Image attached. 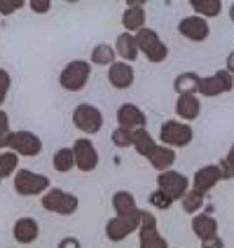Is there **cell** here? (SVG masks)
<instances>
[{
    "label": "cell",
    "instance_id": "obj_1",
    "mask_svg": "<svg viewBox=\"0 0 234 248\" xmlns=\"http://www.w3.org/2000/svg\"><path fill=\"white\" fill-rule=\"evenodd\" d=\"M134 38H136V47L140 54H145V59L150 61V63H162L166 61V56H169V47H166V42L159 38V33L155 31V28H140L138 33H134Z\"/></svg>",
    "mask_w": 234,
    "mask_h": 248
},
{
    "label": "cell",
    "instance_id": "obj_2",
    "mask_svg": "<svg viewBox=\"0 0 234 248\" xmlns=\"http://www.w3.org/2000/svg\"><path fill=\"white\" fill-rule=\"evenodd\" d=\"M12 187L19 197H38L45 194L52 187V180L47 178L45 173H35L28 169H19L12 178Z\"/></svg>",
    "mask_w": 234,
    "mask_h": 248
},
{
    "label": "cell",
    "instance_id": "obj_3",
    "mask_svg": "<svg viewBox=\"0 0 234 248\" xmlns=\"http://www.w3.org/2000/svg\"><path fill=\"white\" fill-rule=\"evenodd\" d=\"M89 78H92V63L84 61V59H73L59 73V84L66 92H80L87 87Z\"/></svg>",
    "mask_w": 234,
    "mask_h": 248
},
{
    "label": "cell",
    "instance_id": "obj_4",
    "mask_svg": "<svg viewBox=\"0 0 234 248\" xmlns=\"http://www.w3.org/2000/svg\"><path fill=\"white\" fill-rule=\"evenodd\" d=\"M70 120L75 124V129H80L87 136H94L103 129V112L98 110L94 103H78L73 108Z\"/></svg>",
    "mask_w": 234,
    "mask_h": 248
},
{
    "label": "cell",
    "instance_id": "obj_5",
    "mask_svg": "<svg viewBox=\"0 0 234 248\" xmlns=\"http://www.w3.org/2000/svg\"><path fill=\"white\" fill-rule=\"evenodd\" d=\"M40 204L45 211L49 213H59V216H73L78 206H80V199L75 194L66 192V190H59V187H49L47 192L40 197Z\"/></svg>",
    "mask_w": 234,
    "mask_h": 248
},
{
    "label": "cell",
    "instance_id": "obj_6",
    "mask_svg": "<svg viewBox=\"0 0 234 248\" xmlns=\"http://www.w3.org/2000/svg\"><path fill=\"white\" fill-rule=\"evenodd\" d=\"M194 138V131L190 124L180 122V120H166L162 124V129H159V140H162V145L166 148H185V145H190Z\"/></svg>",
    "mask_w": 234,
    "mask_h": 248
},
{
    "label": "cell",
    "instance_id": "obj_7",
    "mask_svg": "<svg viewBox=\"0 0 234 248\" xmlns=\"http://www.w3.org/2000/svg\"><path fill=\"white\" fill-rule=\"evenodd\" d=\"M157 190L164 192L171 202H180L183 194L190 190V180L185 173H180L176 169H169V171H162L157 176Z\"/></svg>",
    "mask_w": 234,
    "mask_h": 248
},
{
    "label": "cell",
    "instance_id": "obj_8",
    "mask_svg": "<svg viewBox=\"0 0 234 248\" xmlns=\"http://www.w3.org/2000/svg\"><path fill=\"white\" fill-rule=\"evenodd\" d=\"M232 87H234V75L222 68V70H216V73L206 75V78H202L197 94H202V96H206V98H216V96L227 94V92H232Z\"/></svg>",
    "mask_w": 234,
    "mask_h": 248
},
{
    "label": "cell",
    "instance_id": "obj_9",
    "mask_svg": "<svg viewBox=\"0 0 234 248\" xmlns=\"http://www.w3.org/2000/svg\"><path fill=\"white\" fill-rule=\"evenodd\" d=\"M7 150L16 152L19 157H38L42 152V140L38 134L28 131V129H19L10 134L7 140Z\"/></svg>",
    "mask_w": 234,
    "mask_h": 248
},
{
    "label": "cell",
    "instance_id": "obj_10",
    "mask_svg": "<svg viewBox=\"0 0 234 248\" xmlns=\"http://www.w3.org/2000/svg\"><path fill=\"white\" fill-rule=\"evenodd\" d=\"M140 227V208L131 216H115L110 220L106 222V236L108 241H124L126 236H131L134 232H138Z\"/></svg>",
    "mask_w": 234,
    "mask_h": 248
},
{
    "label": "cell",
    "instance_id": "obj_11",
    "mask_svg": "<svg viewBox=\"0 0 234 248\" xmlns=\"http://www.w3.org/2000/svg\"><path fill=\"white\" fill-rule=\"evenodd\" d=\"M70 150H73V159H75V166L82 171V173H89V171H94L98 166V150L96 145L92 143V138H78L73 145H70Z\"/></svg>",
    "mask_w": 234,
    "mask_h": 248
},
{
    "label": "cell",
    "instance_id": "obj_12",
    "mask_svg": "<svg viewBox=\"0 0 234 248\" xmlns=\"http://www.w3.org/2000/svg\"><path fill=\"white\" fill-rule=\"evenodd\" d=\"M178 33L190 42H204L211 35V26H208L206 19L192 14V16H183L178 21Z\"/></svg>",
    "mask_w": 234,
    "mask_h": 248
},
{
    "label": "cell",
    "instance_id": "obj_13",
    "mask_svg": "<svg viewBox=\"0 0 234 248\" xmlns=\"http://www.w3.org/2000/svg\"><path fill=\"white\" fill-rule=\"evenodd\" d=\"M117 124L124 126V129H129V131H136V129H145L148 117H145V112L140 110L136 103H122L117 108Z\"/></svg>",
    "mask_w": 234,
    "mask_h": 248
},
{
    "label": "cell",
    "instance_id": "obj_14",
    "mask_svg": "<svg viewBox=\"0 0 234 248\" xmlns=\"http://www.w3.org/2000/svg\"><path fill=\"white\" fill-rule=\"evenodd\" d=\"M136 80V73L131 63H124V61H115L110 68H108V84L115 89H129Z\"/></svg>",
    "mask_w": 234,
    "mask_h": 248
},
{
    "label": "cell",
    "instance_id": "obj_15",
    "mask_svg": "<svg viewBox=\"0 0 234 248\" xmlns=\"http://www.w3.org/2000/svg\"><path fill=\"white\" fill-rule=\"evenodd\" d=\"M218 183H220L218 166L206 164V166H202V169H197V173H194V178H192V190H197V192H202V194H208Z\"/></svg>",
    "mask_w": 234,
    "mask_h": 248
},
{
    "label": "cell",
    "instance_id": "obj_16",
    "mask_svg": "<svg viewBox=\"0 0 234 248\" xmlns=\"http://www.w3.org/2000/svg\"><path fill=\"white\" fill-rule=\"evenodd\" d=\"M176 115L180 117V122H185V124L194 122L202 115L199 96L197 94H183V96H178V101H176Z\"/></svg>",
    "mask_w": 234,
    "mask_h": 248
},
{
    "label": "cell",
    "instance_id": "obj_17",
    "mask_svg": "<svg viewBox=\"0 0 234 248\" xmlns=\"http://www.w3.org/2000/svg\"><path fill=\"white\" fill-rule=\"evenodd\" d=\"M12 236L14 241L19 244H33L38 236H40V225L35 218H19V220L12 225Z\"/></svg>",
    "mask_w": 234,
    "mask_h": 248
},
{
    "label": "cell",
    "instance_id": "obj_18",
    "mask_svg": "<svg viewBox=\"0 0 234 248\" xmlns=\"http://www.w3.org/2000/svg\"><path fill=\"white\" fill-rule=\"evenodd\" d=\"M190 225H192V232H194V236H197L199 241L211 239V236L218 234V220H216L208 211H206V213H197Z\"/></svg>",
    "mask_w": 234,
    "mask_h": 248
},
{
    "label": "cell",
    "instance_id": "obj_19",
    "mask_svg": "<svg viewBox=\"0 0 234 248\" xmlns=\"http://www.w3.org/2000/svg\"><path fill=\"white\" fill-rule=\"evenodd\" d=\"M176 150L173 148H166V145H157L155 150L150 152V157H148V162H150V166L155 169V171H169V169H173V164H176Z\"/></svg>",
    "mask_w": 234,
    "mask_h": 248
},
{
    "label": "cell",
    "instance_id": "obj_20",
    "mask_svg": "<svg viewBox=\"0 0 234 248\" xmlns=\"http://www.w3.org/2000/svg\"><path fill=\"white\" fill-rule=\"evenodd\" d=\"M115 54L122 59L124 63H131L138 59V47H136V38L131 33H120L117 40H115Z\"/></svg>",
    "mask_w": 234,
    "mask_h": 248
},
{
    "label": "cell",
    "instance_id": "obj_21",
    "mask_svg": "<svg viewBox=\"0 0 234 248\" xmlns=\"http://www.w3.org/2000/svg\"><path fill=\"white\" fill-rule=\"evenodd\" d=\"M145 7H124L122 12V26H124V33H138L140 28H145Z\"/></svg>",
    "mask_w": 234,
    "mask_h": 248
},
{
    "label": "cell",
    "instance_id": "obj_22",
    "mask_svg": "<svg viewBox=\"0 0 234 248\" xmlns=\"http://www.w3.org/2000/svg\"><path fill=\"white\" fill-rule=\"evenodd\" d=\"M199 80H202V75L199 73H194V70H185V73H178L176 75V80H173V92L183 96V94H197V89H199Z\"/></svg>",
    "mask_w": 234,
    "mask_h": 248
},
{
    "label": "cell",
    "instance_id": "obj_23",
    "mask_svg": "<svg viewBox=\"0 0 234 248\" xmlns=\"http://www.w3.org/2000/svg\"><path fill=\"white\" fill-rule=\"evenodd\" d=\"M115 47L108 45V42H98L94 45V49H92V54H89V63L92 66H106V68H110L112 63H115Z\"/></svg>",
    "mask_w": 234,
    "mask_h": 248
},
{
    "label": "cell",
    "instance_id": "obj_24",
    "mask_svg": "<svg viewBox=\"0 0 234 248\" xmlns=\"http://www.w3.org/2000/svg\"><path fill=\"white\" fill-rule=\"evenodd\" d=\"M112 208H115V216H131L138 211L136 197L129 190H117L112 194Z\"/></svg>",
    "mask_w": 234,
    "mask_h": 248
},
{
    "label": "cell",
    "instance_id": "obj_25",
    "mask_svg": "<svg viewBox=\"0 0 234 248\" xmlns=\"http://www.w3.org/2000/svg\"><path fill=\"white\" fill-rule=\"evenodd\" d=\"M131 145H134V150H136V155H140V157H150V152L157 148V143H155V138H152V134L148 131V129H136L134 131V140H131Z\"/></svg>",
    "mask_w": 234,
    "mask_h": 248
},
{
    "label": "cell",
    "instance_id": "obj_26",
    "mask_svg": "<svg viewBox=\"0 0 234 248\" xmlns=\"http://www.w3.org/2000/svg\"><path fill=\"white\" fill-rule=\"evenodd\" d=\"M190 7L194 10L197 16L202 19H213V16H220L222 12V0H190Z\"/></svg>",
    "mask_w": 234,
    "mask_h": 248
},
{
    "label": "cell",
    "instance_id": "obj_27",
    "mask_svg": "<svg viewBox=\"0 0 234 248\" xmlns=\"http://www.w3.org/2000/svg\"><path fill=\"white\" fill-rule=\"evenodd\" d=\"M204 204H206V194L197 192V190H192V187L183 194V199H180L183 211H185V213H192V216H197V213L204 208Z\"/></svg>",
    "mask_w": 234,
    "mask_h": 248
},
{
    "label": "cell",
    "instance_id": "obj_28",
    "mask_svg": "<svg viewBox=\"0 0 234 248\" xmlns=\"http://www.w3.org/2000/svg\"><path fill=\"white\" fill-rule=\"evenodd\" d=\"M19 171V155L12 150L0 152V178H14V173Z\"/></svg>",
    "mask_w": 234,
    "mask_h": 248
},
{
    "label": "cell",
    "instance_id": "obj_29",
    "mask_svg": "<svg viewBox=\"0 0 234 248\" xmlns=\"http://www.w3.org/2000/svg\"><path fill=\"white\" fill-rule=\"evenodd\" d=\"M52 162H54V169L59 173H68L75 169V159H73V150L70 148H59L54 152V157H52Z\"/></svg>",
    "mask_w": 234,
    "mask_h": 248
},
{
    "label": "cell",
    "instance_id": "obj_30",
    "mask_svg": "<svg viewBox=\"0 0 234 248\" xmlns=\"http://www.w3.org/2000/svg\"><path fill=\"white\" fill-rule=\"evenodd\" d=\"M138 248H169V241L159 234V230L138 234Z\"/></svg>",
    "mask_w": 234,
    "mask_h": 248
},
{
    "label": "cell",
    "instance_id": "obj_31",
    "mask_svg": "<svg viewBox=\"0 0 234 248\" xmlns=\"http://www.w3.org/2000/svg\"><path fill=\"white\" fill-rule=\"evenodd\" d=\"M112 145L115 148H131V140H134V131H129V129H124V126H117L115 131H112Z\"/></svg>",
    "mask_w": 234,
    "mask_h": 248
},
{
    "label": "cell",
    "instance_id": "obj_32",
    "mask_svg": "<svg viewBox=\"0 0 234 248\" xmlns=\"http://www.w3.org/2000/svg\"><path fill=\"white\" fill-rule=\"evenodd\" d=\"M148 204H150L152 208H157V211H169L173 202H171V199H169L164 192L155 190V192H150V197H148Z\"/></svg>",
    "mask_w": 234,
    "mask_h": 248
},
{
    "label": "cell",
    "instance_id": "obj_33",
    "mask_svg": "<svg viewBox=\"0 0 234 248\" xmlns=\"http://www.w3.org/2000/svg\"><path fill=\"white\" fill-rule=\"evenodd\" d=\"M10 115L5 110H0V150H7V140H10Z\"/></svg>",
    "mask_w": 234,
    "mask_h": 248
},
{
    "label": "cell",
    "instance_id": "obj_34",
    "mask_svg": "<svg viewBox=\"0 0 234 248\" xmlns=\"http://www.w3.org/2000/svg\"><path fill=\"white\" fill-rule=\"evenodd\" d=\"M152 230H157V218L152 216V211L140 208V227H138V234H143V232H152Z\"/></svg>",
    "mask_w": 234,
    "mask_h": 248
},
{
    "label": "cell",
    "instance_id": "obj_35",
    "mask_svg": "<svg viewBox=\"0 0 234 248\" xmlns=\"http://www.w3.org/2000/svg\"><path fill=\"white\" fill-rule=\"evenodd\" d=\"M26 7V0H0V14L2 16H10V14L19 12Z\"/></svg>",
    "mask_w": 234,
    "mask_h": 248
},
{
    "label": "cell",
    "instance_id": "obj_36",
    "mask_svg": "<svg viewBox=\"0 0 234 248\" xmlns=\"http://www.w3.org/2000/svg\"><path fill=\"white\" fill-rule=\"evenodd\" d=\"M10 87H12V78L5 68H0V106L7 101V94H10Z\"/></svg>",
    "mask_w": 234,
    "mask_h": 248
},
{
    "label": "cell",
    "instance_id": "obj_37",
    "mask_svg": "<svg viewBox=\"0 0 234 248\" xmlns=\"http://www.w3.org/2000/svg\"><path fill=\"white\" fill-rule=\"evenodd\" d=\"M216 166H218V171H220V180H234V164L232 162H227V159L222 157Z\"/></svg>",
    "mask_w": 234,
    "mask_h": 248
},
{
    "label": "cell",
    "instance_id": "obj_38",
    "mask_svg": "<svg viewBox=\"0 0 234 248\" xmlns=\"http://www.w3.org/2000/svg\"><path fill=\"white\" fill-rule=\"evenodd\" d=\"M26 7H31L35 14H47L52 10V2L49 0H31V2H26Z\"/></svg>",
    "mask_w": 234,
    "mask_h": 248
},
{
    "label": "cell",
    "instance_id": "obj_39",
    "mask_svg": "<svg viewBox=\"0 0 234 248\" xmlns=\"http://www.w3.org/2000/svg\"><path fill=\"white\" fill-rule=\"evenodd\" d=\"M202 248H225V241L216 234V236H211V239H204V241H202Z\"/></svg>",
    "mask_w": 234,
    "mask_h": 248
},
{
    "label": "cell",
    "instance_id": "obj_40",
    "mask_svg": "<svg viewBox=\"0 0 234 248\" xmlns=\"http://www.w3.org/2000/svg\"><path fill=\"white\" fill-rule=\"evenodd\" d=\"M56 248H82V244H80V239H75V236H66V239L59 241Z\"/></svg>",
    "mask_w": 234,
    "mask_h": 248
},
{
    "label": "cell",
    "instance_id": "obj_41",
    "mask_svg": "<svg viewBox=\"0 0 234 248\" xmlns=\"http://www.w3.org/2000/svg\"><path fill=\"white\" fill-rule=\"evenodd\" d=\"M225 70H227V73H232V75H234V49L230 52V54H227V68H225Z\"/></svg>",
    "mask_w": 234,
    "mask_h": 248
},
{
    "label": "cell",
    "instance_id": "obj_42",
    "mask_svg": "<svg viewBox=\"0 0 234 248\" xmlns=\"http://www.w3.org/2000/svg\"><path fill=\"white\" fill-rule=\"evenodd\" d=\"M126 7H145V0H126Z\"/></svg>",
    "mask_w": 234,
    "mask_h": 248
},
{
    "label": "cell",
    "instance_id": "obj_43",
    "mask_svg": "<svg viewBox=\"0 0 234 248\" xmlns=\"http://www.w3.org/2000/svg\"><path fill=\"white\" fill-rule=\"evenodd\" d=\"M225 159H227V162H232V164H234V143H232V148L227 150V157H225Z\"/></svg>",
    "mask_w": 234,
    "mask_h": 248
},
{
    "label": "cell",
    "instance_id": "obj_44",
    "mask_svg": "<svg viewBox=\"0 0 234 248\" xmlns=\"http://www.w3.org/2000/svg\"><path fill=\"white\" fill-rule=\"evenodd\" d=\"M230 21H232V24H234V2H232V5H230Z\"/></svg>",
    "mask_w": 234,
    "mask_h": 248
},
{
    "label": "cell",
    "instance_id": "obj_45",
    "mask_svg": "<svg viewBox=\"0 0 234 248\" xmlns=\"http://www.w3.org/2000/svg\"><path fill=\"white\" fill-rule=\"evenodd\" d=\"M0 183H2V178H0Z\"/></svg>",
    "mask_w": 234,
    "mask_h": 248
}]
</instances>
